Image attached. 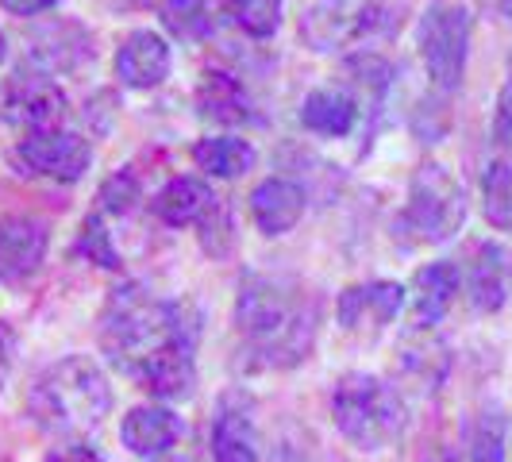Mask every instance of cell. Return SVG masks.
<instances>
[{
    "label": "cell",
    "instance_id": "6da1fadb",
    "mask_svg": "<svg viewBox=\"0 0 512 462\" xmlns=\"http://www.w3.org/2000/svg\"><path fill=\"white\" fill-rule=\"evenodd\" d=\"M235 332L247 355L270 370H289L308 359L320 332V301L289 274L247 270L235 293Z\"/></svg>",
    "mask_w": 512,
    "mask_h": 462
},
{
    "label": "cell",
    "instance_id": "7a4b0ae2",
    "mask_svg": "<svg viewBox=\"0 0 512 462\" xmlns=\"http://www.w3.org/2000/svg\"><path fill=\"white\" fill-rule=\"evenodd\" d=\"M197 316L185 301H166L143 282L116 285L101 312V347L112 366L131 378L162 351H193L197 347Z\"/></svg>",
    "mask_w": 512,
    "mask_h": 462
},
{
    "label": "cell",
    "instance_id": "3957f363",
    "mask_svg": "<svg viewBox=\"0 0 512 462\" xmlns=\"http://www.w3.org/2000/svg\"><path fill=\"white\" fill-rule=\"evenodd\" d=\"M112 412V389L101 366L85 355H70L47 366L31 393H27V416L54 436H89Z\"/></svg>",
    "mask_w": 512,
    "mask_h": 462
},
{
    "label": "cell",
    "instance_id": "277c9868",
    "mask_svg": "<svg viewBox=\"0 0 512 462\" xmlns=\"http://www.w3.org/2000/svg\"><path fill=\"white\" fill-rule=\"evenodd\" d=\"M332 420L359 451H382L405 432V401L385 378L351 370L332 389Z\"/></svg>",
    "mask_w": 512,
    "mask_h": 462
},
{
    "label": "cell",
    "instance_id": "5b68a950",
    "mask_svg": "<svg viewBox=\"0 0 512 462\" xmlns=\"http://www.w3.org/2000/svg\"><path fill=\"white\" fill-rule=\"evenodd\" d=\"M466 220V189L443 162H424L409 181V201L401 208L393 235L409 247L443 243Z\"/></svg>",
    "mask_w": 512,
    "mask_h": 462
},
{
    "label": "cell",
    "instance_id": "8992f818",
    "mask_svg": "<svg viewBox=\"0 0 512 462\" xmlns=\"http://www.w3.org/2000/svg\"><path fill=\"white\" fill-rule=\"evenodd\" d=\"M420 58L439 93H455L470 58V12L455 0H432L420 16Z\"/></svg>",
    "mask_w": 512,
    "mask_h": 462
},
{
    "label": "cell",
    "instance_id": "52a82bcc",
    "mask_svg": "<svg viewBox=\"0 0 512 462\" xmlns=\"http://www.w3.org/2000/svg\"><path fill=\"white\" fill-rule=\"evenodd\" d=\"M0 112L8 124L24 131H47L58 128L66 116V93L58 89L51 74H43L39 66L24 62L16 74L8 77L4 97H0Z\"/></svg>",
    "mask_w": 512,
    "mask_h": 462
},
{
    "label": "cell",
    "instance_id": "ba28073f",
    "mask_svg": "<svg viewBox=\"0 0 512 462\" xmlns=\"http://www.w3.org/2000/svg\"><path fill=\"white\" fill-rule=\"evenodd\" d=\"M16 158H20V166H24L27 174H35V178L74 185L93 166V147L77 131L47 128L27 131L24 139H20V147H16Z\"/></svg>",
    "mask_w": 512,
    "mask_h": 462
},
{
    "label": "cell",
    "instance_id": "9c48e42d",
    "mask_svg": "<svg viewBox=\"0 0 512 462\" xmlns=\"http://www.w3.org/2000/svg\"><path fill=\"white\" fill-rule=\"evenodd\" d=\"M382 8L370 0H316L301 20V35L312 43V51H335L359 35H370L378 27Z\"/></svg>",
    "mask_w": 512,
    "mask_h": 462
},
{
    "label": "cell",
    "instance_id": "30bf717a",
    "mask_svg": "<svg viewBox=\"0 0 512 462\" xmlns=\"http://www.w3.org/2000/svg\"><path fill=\"white\" fill-rule=\"evenodd\" d=\"M51 247V228L43 216L12 212L0 216V282H24L31 278Z\"/></svg>",
    "mask_w": 512,
    "mask_h": 462
},
{
    "label": "cell",
    "instance_id": "8fae6325",
    "mask_svg": "<svg viewBox=\"0 0 512 462\" xmlns=\"http://www.w3.org/2000/svg\"><path fill=\"white\" fill-rule=\"evenodd\" d=\"M85 58H93V35L74 20H51V24L31 31L27 62L39 66L43 74H70Z\"/></svg>",
    "mask_w": 512,
    "mask_h": 462
},
{
    "label": "cell",
    "instance_id": "7c38bea8",
    "mask_svg": "<svg viewBox=\"0 0 512 462\" xmlns=\"http://www.w3.org/2000/svg\"><path fill=\"white\" fill-rule=\"evenodd\" d=\"M401 308H405V285L401 282H366L343 289L335 312H339V324L347 332H378V328L397 320Z\"/></svg>",
    "mask_w": 512,
    "mask_h": 462
},
{
    "label": "cell",
    "instance_id": "4fadbf2b",
    "mask_svg": "<svg viewBox=\"0 0 512 462\" xmlns=\"http://www.w3.org/2000/svg\"><path fill=\"white\" fill-rule=\"evenodd\" d=\"M174 66L170 43L158 31H131L116 47V77L128 89H158Z\"/></svg>",
    "mask_w": 512,
    "mask_h": 462
},
{
    "label": "cell",
    "instance_id": "5bb4252c",
    "mask_svg": "<svg viewBox=\"0 0 512 462\" xmlns=\"http://www.w3.org/2000/svg\"><path fill=\"white\" fill-rule=\"evenodd\" d=\"M305 189L289 178H266L258 181L247 197V208H251V220L262 235H285L301 224L305 216Z\"/></svg>",
    "mask_w": 512,
    "mask_h": 462
},
{
    "label": "cell",
    "instance_id": "9a60e30c",
    "mask_svg": "<svg viewBox=\"0 0 512 462\" xmlns=\"http://www.w3.org/2000/svg\"><path fill=\"white\" fill-rule=\"evenodd\" d=\"M459 266L455 262H428L416 270L412 278V320L420 332H432L439 320L447 316V308L459 297Z\"/></svg>",
    "mask_w": 512,
    "mask_h": 462
},
{
    "label": "cell",
    "instance_id": "2e32d148",
    "mask_svg": "<svg viewBox=\"0 0 512 462\" xmlns=\"http://www.w3.org/2000/svg\"><path fill=\"white\" fill-rule=\"evenodd\" d=\"M181 436V416L166 405H135L120 424V439L131 455L154 459L166 455Z\"/></svg>",
    "mask_w": 512,
    "mask_h": 462
},
{
    "label": "cell",
    "instance_id": "e0dca14e",
    "mask_svg": "<svg viewBox=\"0 0 512 462\" xmlns=\"http://www.w3.org/2000/svg\"><path fill=\"white\" fill-rule=\"evenodd\" d=\"M193 101H197V116L208 124H220V128H239L251 120V93L228 70H208Z\"/></svg>",
    "mask_w": 512,
    "mask_h": 462
},
{
    "label": "cell",
    "instance_id": "ac0fdd59",
    "mask_svg": "<svg viewBox=\"0 0 512 462\" xmlns=\"http://www.w3.org/2000/svg\"><path fill=\"white\" fill-rule=\"evenodd\" d=\"M216 208L212 185L201 178H174L166 181L151 201V212L166 228H189V224H205Z\"/></svg>",
    "mask_w": 512,
    "mask_h": 462
},
{
    "label": "cell",
    "instance_id": "d6986e66",
    "mask_svg": "<svg viewBox=\"0 0 512 462\" xmlns=\"http://www.w3.org/2000/svg\"><path fill=\"white\" fill-rule=\"evenodd\" d=\"M466 297L478 312H497L509 297V255L501 243H478L466 270Z\"/></svg>",
    "mask_w": 512,
    "mask_h": 462
},
{
    "label": "cell",
    "instance_id": "ffe728a7",
    "mask_svg": "<svg viewBox=\"0 0 512 462\" xmlns=\"http://www.w3.org/2000/svg\"><path fill=\"white\" fill-rule=\"evenodd\" d=\"M135 382L143 385L151 397L158 401H185V397H193V389H197V366H193V351H162V355H154L139 374H135Z\"/></svg>",
    "mask_w": 512,
    "mask_h": 462
},
{
    "label": "cell",
    "instance_id": "44dd1931",
    "mask_svg": "<svg viewBox=\"0 0 512 462\" xmlns=\"http://www.w3.org/2000/svg\"><path fill=\"white\" fill-rule=\"evenodd\" d=\"M297 116H301V128L316 131V135H328V139H343L359 124V104H355V97H347L343 89H312L301 101Z\"/></svg>",
    "mask_w": 512,
    "mask_h": 462
},
{
    "label": "cell",
    "instance_id": "7402d4cb",
    "mask_svg": "<svg viewBox=\"0 0 512 462\" xmlns=\"http://www.w3.org/2000/svg\"><path fill=\"white\" fill-rule=\"evenodd\" d=\"M193 162L205 170L208 178H243L247 170H255L258 154L247 139L239 135H208L193 147Z\"/></svg>",
    "mask_w": 512,
    "mask_h": 462
},
{
    "label": "cell",
    "instance_id": "603a6c76",
    "mask_svg": "<svg viewBox=\"0 0 512 462\" xmlns=\"http://www.w3.org/2000/svg\"><path fill=\"white\" fill-rule=\"evenodd\" d=\"M212 459L258 462V428L243 409H224L212 424Z\"/></svg>",
    "mask_w": 512,
    "mask_h": 462
},
{
    "label": "cell",
    "instance_id": "cb8c5ba5",
    "mask_svg": "<svg viewBox=\"0 0 512 462\" xmlns=\"http://www.w3.org/2000/svg\"><path fill=\"white\" fill-rule=\"evenodd\" d=\"M401 374L412 378L420 389H439L443 374H447V347L432 332L416 328V335H409L401 347Z\"/></svg>",
    "mask_w": 512,
    "mask_h": 462
},
{
    "label": "cell",
    "instance_id": "d4e9b609",
    "mask_svg": "<svg viewBox=\"0 0 512 462\" xmlns=\"http://www.w3.org/2000/svg\"><path fill=\"white\" fill-rule=\"evenodd\" d=\"M482 212L493 228H512V162L493 158L482 174Z\"/></svg>",
    "mask_w": 512,
    "mask_h": 462
},
{
    "label": "cell",
    "instance_id": "484cf974",
    "mask_svg": "<svg viewBox=\"0 0 512 462\" xmlns=\"http://www.w3.org/2000/svg\"><path fill=\"white\" fill-rule=\"evenodd\" d=\"M158 16L162 27L174 35V39H205L208 27H212V12H208V0H162L158 4Z\"/></svg>",
    "mask_w": 512,
    "mask_h": 462
},
{
    "label": "cell",
    "instance_id": "4316f807",
    "mask_svg": "<svg viewBox=\"0 0 512 462\" xmlns=\"http://www.w3.org/2000/svg\"><path fill=\"white\" fill-rule=\"evenodd\" d=\"M282 12L285 0H231L228 4L231 24L251 39H270L282 27Z\"/></svg>",
    "mask_w": 512,
    "mask_h": 462
},
{
    "label": "cell",
    "instance_id": "83f0119b",
    "mask_svg": "<svg viewBox=\"0 0 512 462\" xmlns=\"http://www.w3.org/2000/svg\"><path fill=\"white\" fill-rule=\"evenodd\" d=\"M505 443H509L505 412L486 409L474 420V432H470V462H505Z\"/></svg>",
    "mask_w": 512,
    "mask_h": 462
},
{
    "label": "cell",
    "instance_id": "f1b7e54d",
    "mask_svg": "<svg viewBox=\"0 0 512 462\" xmlns=\"http://www.w3.org/2000/svg\"><path fill=\"white\" fill-rule=\"evenodd\" d=\"M74 251L81 258H89V262H97L101 270H120V255H116V247H112V235H108V228H104V220L97 216V212L81 220Z\"/></svg>",
    "mask_w": 512,
    "mask_h": 462
},
{
    "label": "cell",
    "instance_id": "f546056e",
    "mask_svg": "<svg viewBox=\"0 0 512 462\" xmlns=\"http://www.w3.org/2000/svg\"><path fill=\"white\" fill-rule=\"evenodd\" d=\"M97 201H101V212L108 216H128L131 208L143 201V185H139V174L124 166V170H116L112 178L101 181V189H97Z\"/></svg>",
    "mask_w": 512,
    "mask_h": 462
},
{
    "label": "cell",
    "instance_id": "4dcf8cb0",
    "mask_svg": "<svg viewBox=\"0 0 512 462\" xmlns=\"http://www.w3.org/2000/svg\"><path fill=\"white\" fill-rule=\"evenodd\" d=\"M347 74L355 77L359 89L374 93V97L382 101L385 93H389V81H393V66L385 62L382 54H355V58L347 62Z\"/></svg>",
    "mask_w": 512,
    "mask_h": 462
},
{
    "label": "cell",
    "instance_id": "1f68e13d",
    "mask_svg": "<svg viewBox=\"0 0 512 462\" xmlns=\"http://www.w3.org/2000/svg\"><path fill=\"white\" fill-rule=\"evenodd\" d=\"M493 143L512 151V77L505 89L497 93V108H493Z\"/></svg>",
    "mask_w": 512,
    "mask_h": 462
},
{
    "label": "cell",
    "instance_id": "d6a6232c",
    "mask_svg": "<svg viewBox=\"0 0 512 462\" xmlns=\"http://www.w3.org/2000/svg\"><path fill=\"white\" fill-rule=\"evenodd\" d=\"M47 462H104L89 443H81V439H70V443H62L58 451L47 455Z\"/></svg>",
    "mask_w": 512,
    "mask_h": 462
},
{
    "label": "cell",
    "instance_id": "836d02e7",
    "mask_svg": "<svg viewBox=\"0 0 512 462\" xmlns=\"http://www.w3.org/2000/svg\"><path fill=\"white\" fill-rule=\"evenodd\" d=\"M62 0H0V8L8 12V16H20V20H27V16H43V12H51V8H58Z\"/></svg>",
    "mask_w": 512,
    "mask_h": 462
},
{
    "label": "cell",
    "instance_id": "e575fe53",
    "mask_svg": "<svg viewBox=\"0 0 512 462\" xmlns=\"http://www.w3.org/2000/svg\"><path fill=\"white\" fill-rule=\"evenodd\" d=\"M12 359H16V335L0 320V389H4L8 374H12Z\"/></svg>",
    "mask_w": 512,
    "mask_h": 462
},
{
    "label": "cell",
    "instance_id": "d590c367",
    "mask_svg": "<svg viewBox=\"0 0 512 462\" xmlns=\"http://www.w3.org/2000/svg\"><path fill=\"white\" fill-rule=\"evenodd\" d=\"M420 462H455V455H451V451H443V447H436V451H428Z\"/></svg>",
    "mask_w": 512,
    "mask_h": 462
},
{
    "label": "cell",
    "instance_id": "8d00e7d4",
    "mask_svg": "<svg viewBox=\"0 0 512 462\" xmlns=\"http://www.w3.org/2000/svg\"><path fill=\"white\" fill-rule=\"evenodd\" d=\"M4 58H8V39H4V31H0V66H4Z\"/></svg>",
    "mask_w": 512,
    "mask_h": 462
},
{
    "label": "cell",
    "instance_id": "74e56055",
    "mask_svg": "<svg viewBox=\"0 0 512 462\" xmlns=\"http://www.w3.org/2000/svg\"><path fill=\"white\" fill-rule=\"evenodd\" d=\"M501 8H505V16H512V0H501Z\"/></svg>",
    "mask_w": 512,
    "mask_h": 462
},
{
    "label": "cell",
    "instance_id": "f35d334b",
    "mask_svg": "<svg viewBox=\"0 0 512 462\" xmlns=\"http://www.w3.org/2000/svg\"><path fill=\"white\" fill-rule=\"evenodd\" d=\"M509 62H512V58H509Z\"/></svg>",
    "mask_w": 512,
    "mask_h": 462
},
{
    "label": "cell",
    "instance_id": "ab89813d",
    "mask_svg": "<svg viewBox=\"0 0 512 462\" xmlns=\"http://www.w3.org/2000/svg\"><path fill=\"white\" fill-rule=\"evenodd\" d=\"M174 462H178V459H174Z\"/></svg>",
    "mask_w": 512,
    "mask_h": 462
}]
</instances>
